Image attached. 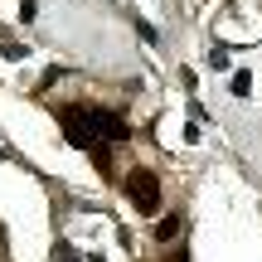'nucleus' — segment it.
<instances>
[{
  "mask_svg": "<svg viewBox=\"0 0 262 262\" xmlns=\"http://www.w3.org/2000/svg\"><path fill=\"white\" fill-rule=\"evenodd\" d=\"M122 189H126V199H131L136 214H160V204H165V199H160V175H156V170H146V165L126 170Z\"/></svg>",
  "mask_w": 262,
  "mask_h": 262,
  "instance_id": "1",
  "label": "nucleus"
},
{
  "mask_svg": "<svg viewBox=\"0 0 262 262\" xmlns=\"http://www.w3.org/2000/svg\"><path fill=\"white\" fill-rule=\"evenodd\" d=\"M83 122H88V131H93L97 146H107V141H126V136H131L126 117H122V112H107V107H83Z\"/></svg>",
  "mask_w": 262,
  "mask_h": 262,
  "instance_id": "2",
  "label": "nucleus"
},
{
  "mask_svg": "<svg viewBox=\"0 0 262 262\" xmlns=\"http://www.w3.org/2000/svg\"><path fill=\"white\" fill-rule=\"evenodd\" d=\"M58 122H63V136L73 141V146H83V150L97 146L93 131H88V122H83V107H58Z\"/></svg>",
  "mask_w": 262,
  "mask_h": 262,
  "instance_id": "3",
  "label": "nucleus"
},
{
  "mask_svg": "<svg viewBox=\"0 0 262 262\" xmlns=\"http://www.w3.org/2000/svg\"><path fill=\"white\" fill-rule=\"evenodd\" d=\"M175 233H180V214H165L156 224V243H175Z\"/></svg>",
  "mask_w": 262,
  "mask_h": 262,
  "instance_id": "4",
  "label": "nucleus"
},
{
  "mask_svg": "<svg viewBox=\"0 0 262 262\" xmlns=\"http://www.w3.org/2000/svg\"><path fill=\"white\" fill-rule=\"evenodd\" d=\"M0 243H5V238H0Z\"/></svg>",
  "mask_w": 262,
  "mask_h": 262,
  "instance_id": "5",
  "label": "nucleus"
}]
</instances>
